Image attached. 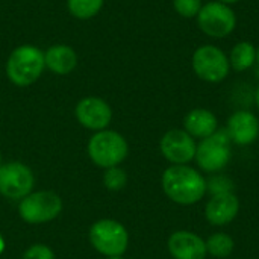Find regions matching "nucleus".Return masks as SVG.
<instances>
[{
	"mask_svg": "<svg viewBox=\"0 0 259 259\" xmlns=\"http://www.w3.org/2000/svg\"><path fill=\"white\" fill-rule=\"evenodd\" d=\"M161 184L165 196L182 206L196 205L206 194V179L190 165H170L164 170Z\"/></svg>",
	"mask_w": 259,
	"mask_h": 259,
	"instance_id": "f257e3e1",
	"label": "nucleus"
},
{
	"mask_svg": "<svg viewBox=\"0 0 259 259\" xmlns=\"http://www.w3.org/2000/svg\"><path fill=\"white\" fill-rule=\"evenodd\" d=\"M44 52L33 44H21L15 47L5 65L8 80L20 88L33 85L44 73Z\"/></svg>",
	"mask_w": 259,
	"mask_h": 259,
	"instance_id": "f03ea898",
	"label": "nucleus"
},
{
	"mask_svg": "<svg viewBox=\"0 0 259 259\" xmlns=\"http://www.w3.org/2000/svg\"><path fill=\"white\" fill-rule=\"evenodd\" d=\"M90 159L102 168L118 167L129 153V144L126 138L117 131L103 129L94 132L88 141Z\"/></svg>",
	"mask_w": 259,
	"mask_h": 259,
	"instance_id": "7ed1b4c3",
	"label": "nucleus"
},
{
	"mask_svg": "<svg viewBox=\"0 0 259 259\" xmlns=\"http://www.w3.org/2000/svg\"><path fill=\"white\" fill-rule=\"evenodd\" d=\"M232 158V143L225 129H219L211 137L200 140L196 149L197 167L209 175L220 173L228 167Z\"/></svg>",
	"mask_w": 259,
	"mask_h": 259,
	"instance_id": "20e7f679",
	"label": "nucleus"
},
{
	"mask_svg": "<svg viewBox=\"0 0 259 259\" xmlns=\"http://www.w3.org/2000/svg\"><path fill=\"white\" fill-rule=\"evenodd\" d=\"M194 74L208 83H220L231 73L229 56L214 44H203L197 47L191 58Z\"/></svg>",
	"mask_w": 259,
	"mask_h": 259,
	"instance_id": "39448f33",
	"label": "nucleus"
},
{
	"mask_svg": "<svg viewBox=\"0 0 259 259\" xmlns=\"http://www.w3.org/2000/svg\"><path fill=\"white\" fill-rule=\"evenodd\" d=\"M90 243L106 258L121 256L127 250L129 234L120 222L103 219L90 228Z\"/></svg>",
	"mask_w": 259,
	"mask_h": 259,
	"instance_id": "423d86ee",
	"label": "nucleus"
},
{
	"mask_svg": "<svg viewBox=\"0 0 259 259\" xmlns=\"http://www.w3.org/2000/svg\"><path fill=\"white\" fill-rule=\"evenodd\" d=\"M62 211V199L53 191H32L20 200L18 214L29 225H42L55 220Z\"/></svg>",
	"mask_w": 259,
	"mask_h": 259,
	"instance_id": "0eeeda50",
	"label": "nucleus"
},
{
	"mask_svg": "<svg viewBox=\"0 0 259 259\" xmlns=\"http://www.w3.org/2000/svg\"><path fill=\"white\" fill-rule=\"evenodd\" d=\"M199 29L209 38L222 39L229 36L237 27V14L229 6L219 0L208 2L197 14Z\"/></svg>",
	"mask_w": 259,
	"mask_h": 259,
	"instance_id": "6e6552de",
	"label": "nucleus"
},
{
	"mask_svg": "<svg viewBox=\"0 0 259 259\" xmlns=\"http://www.w3.org/2000/svg\"><path fill=\"white\" fill-rule=\"evenodd\" d=\"M35 176L30 167L20 161H11L0 167V194L6 199L21 200L32 193Z\"/></svg>",
	"mask_w": 259,
	"mask_h": 259,
	"instance_id": "1a4fd4ad",
	"label": "nucleus"
},
{
	"mask_svg": "<svg viewBox=\"0 0 259 259\" xmlns=\"http://www.w3.org/2000/svg\"><path fill=\"white\" fill-rule=\"evenodd\" d=\"M196 140L184 129H171L159 141V150L171 165H188L196 158Z\"/></svg>",
	"mask_w": 259,
	"mask_h": 259,
	"instance_id": "9d476101",
	"label": "nucleus"
},
{
	"mask_svg": "<svg viewBox=\"0 0 259 259\" xmlns=\"http://www.w3.org/2000/svg\"><path fill=\"white\" fill-rule=\"evenodd\" d=\"M74 115L80 126L99 132L108 129V126L111 124L112 108L106 100L96 96H88L77 102L74 108Z\"/></svg>",
	"mask_w": 259,
	"mask_h": 259,
	"instance_id": "9b49d317",
	"label": "nucleus"
},
{
	"mask_svg": "<svg viewBox=\"0 0 259 259\" xmlns=\"http://www.w3.org/2000/svg\"><path fill=\"white\" fill-rule=\"evenodd\" d=\"M231 143L237 146H250L259 138V118L247 109L235 111L225 127Z\"/></svg>",
	"mask_w": 259,
	"mask_h": 259,
	"instance_id": "f8f14e48",
	"label": "nucleus"
},
{
	"mask_svg": "<svg viewBox=\"0 0 259 259\" xmlns=\"http://www.w3.org/2000/svg\"><path fill=\"white\" fill-rule=\"evenodd\" d=\"M240 212V200L235 193L211 196L205 205V219L212 226H226L232 223Z\"/></svg>",
	"mask_w": 259,
	"mask_h": 259,
	"instance_id": "ddd939ff",
	"label": "nucleus"
},
{
	"mask_svg": "<svg viewBox=\"0 0 259 259\" xmlns=\"http://www.w3.org/2000/svg\"><path fill=\"white\" fill-rule=\"evenodd\" d=\"M167 247L173 259H205L206 244L205 240L190 231H176L170 235Z\"/></svg>",
	"mask_w": 259,
	"mask_h": 259,
	"instance_id": "4468645a",
	"label": "nucleus"
},
{
	"mask_svg": "<svg viewBox=\"0 0 259 259\" xmlns=\"http://www.w3.org/2000/svg\"><path fill=\"white\" fill-rule=\"evenodd\" d=\"M77 53L68 44H53L44 50L46 70L56 76H67L77 67Z\"/></svg>",
	"mask_w": 259,
	"mask_h": 259,
	"instance_id": "2eb2a0df",
	"label": "nucleus"
},
{
	"mask_svg": "<svg viewBox=\"0 0 259 259\" xmlns=\"http://www.w3.org/2000/svg\"><path fill=\"white\" fill-rule=\"evenodd\" d=\"M184 131L194 140H205L219 131V120L212 111L194 108L184 117Z\"/></svg>",
	"mask_w": 259,
	"mask_h": 259,
	"instance_id": "dca6fc26",
	"label": "nucleus"
},
{
	"mask_svg": "<svg viewBox=\"0 0 259 259\" xmlns=\"http://www.w3.org/2000/svg\"><path fill=\"white\" fill-rule=\"evenodd\" d=\"M256 62V46L249 41H240L237 42L231 53H229V64L231 70L237 73L247 71L252 68Z\"/></svg>",
	"mask_w": 259,
	"mask_h": 259,
	"instance_id": "f3484780",
	"label": "nucleus"
},
{
	"mask_svg": "<svg viewBox=\"0 0 259 259\" xmlns=\"http://www.w3.org/2000/svg\"><path fill=\"white\" fill-rule=\"evenodd\" d=\"M205 244H206L208 255L217 259H225L231 256L235 249L234 238L225 232H217V234L209 235L208 240L205 241Z\"/></svg>",
	"mask_w": 259,
	"mask_h": 259,
	"instance_id": "a211bd4d",
	"label": "nucleus"
},
{
	"mask_svg": "<svg viewBox=\"0 0 259 259\" xmlns=\"http://www.w3.org/2000/svg\"><path fill=\"white\" fill-rule=\"evenodd\" d=\"M103 3L105 0H67V9L77 20H90L102 11Z\"/></svg>",
	"mask_w": 259,
	"mask_h": 259,
	"instance_id": "6ab92c4d",
	"label": "nucleus"
},
{
	"mask_svg": "<svg viewBox=\"0 0 259 259\" xmlns=\"http://www.w3.org/2000/svg\"><path fill=\"white\" fill-rule=\"evenodd\" d=\"M234 190H235V185L232 179L222 173L211 175L209 179H206V193H209V196L234 193Z\"/></svg>",
	"mask_w": 259,
	"mask_h": 259,
	"instance_id": "aec40b11",
	"label": "nucleus"
},
{
	"mask_svg": "<svg viewBox=\"0 0 259 259\" xmlns=\"http://www.w3.org/2000/svg\"><path fill=\"white\" fill-rule=\"evenodd\" d=\"M126 184H127V175L120 165L106 168L103 175V185L109 191H120L126 187Z\"/></svg>",
	"mask_w": 259,
	"mask_h": 259,
	"instance_id": "412c9836",
	"label": "nucleus"
},
{
	"mask_svg": "<svg viewBox=\"0 0 259 259\" xmlns=\"http://www.w3.org/2000/svg\"><path fill=\"white\" fill-rule=\"evenodd\" d=\"M203 6L202 0H173V8L176 14L184 18H194Z\"/></svg>",
	"mask_w": 259,
	"mask_h": 259,
	"instance_id": "4be33fe9",
	"label": "nucleus"
},
{
	"mask_svg": "<svg viewBox=\"0 0 259 259\" xmlns=\"http://www.w3.org/2000/svg\"><path fill=\"white\" fill-rule=\"evenodd\" d=\"M23 259H56L55 258V253L53 250L46 246V244H33L30 246L24 255H23Z\"/></svg>",
	"mask_w": 259,
	"mask_h": 259,
	"instance_id": "5701e85b",
	"label": "nucleus"
},
{
	"mask_svg": "<svg viewBox=\"0 0 259 259\" xmlns=\"http://www.w3.org/2000/svg\"><path fill=\"white\" fill-rule=\"evenodd\" d=\"M255 105H256V108H258L259 111V83L258 87H256V90H255Z\"/></svg>",
	"mask_w": 259,
	"mask_h": 259,
	"instance_id": "b1692460",
	"label": "nucleus"
},
{
	"mask_svg": "<svg viewBox=\"0 0 259 259\" xmlns=\"http://www.w3.org/2000/svg\"><path fill=\"white\" fill-rule=\"evenodd\" d=\"M219 2H222V3H225V5H234V3H238L240 0H219Z\"/></svg>",
	"mask_w": 259,
	"mask_h": 259,
	"instance_id": "393cba45",
	"label": "nucleus"
},
{
	"mask_svg": "<svg viewBox=\"0 0 259 259\" xmlns=\"http://www.w3.org/2000/svg\"><path fill=\"white\" fill-rule=\"evenodd\" d=\"M3 249H5V243H3V238L0 237V253L3 252Z\"/></svg>",
	"mask_w": 259,
	"mask_h": 259,
	"instance_id": "a878e982",
	"label": "nucleus"
},
{
	"mask_svg": "<svg viewBox=\"0 0 259 259\" xmlns=\"http://www.w3.org/2000/svg\"><path fill=\"white\" fill-rule=\"evenodd\" d=\"M256 62L259 64V47H256Z\"/></svg>",
	"mask_w": 259,
	"mask_h": 259,
	"instance_id": "bb28decb",
	"label": "nucleus"
},
{
	"mask_svg": "<svg viewBox=\"0 0 259 259\" xmlns=\"http://www.w3.org/2000/svg\"><path fill=\"white\" fill-rule=\"evenodd\" d=\"M106 259H123V256H109V258Z\"/></svg>",
	"mask_w": 259,
	"mask_h": 259,
	"instance_id": "cd10ccee",
	"label": "nucleus"
},
{
	"mask_svg": "<svg viewBox=\"0 0 259 259\" xmlns=\"http://www.w3.org/2000/svg\"><path fill=\"white\" fill-rule=\"evenodd\" d=\"M0 167H2V155H0Z\"/></svg>",
	"mask_w": 259,
	"mask_h": 259,
	"instance_id": "c85d7f7f",
	"label": "nucleus"
}]
</instances>
